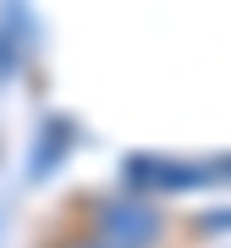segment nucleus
Returning <instances> with one entry per match:
<instances>
[{
  "label": "nucleus",
  "mask_w": 231,
  "mask_h": 248,
  "mask_svg": "<svg viewBox=\"0 0 231 248\" xmlns=\"http://www.w3.org/2000/svg\"><path fill=\"white\" fill-rule=\"evenodd\" d=\"M83 232L105 248H160L171 221L149 199H94V215H88Z\"/></svg>",
  "instance_id": "obj_1"
},
{
  "label": "nucleus",
  "mask_w": 231,
  "mask_h": 248,
  "mask_svg": "<svg viewBox=\"0 0 231 248\" xmlns=\"http://www.w3.org/2000/svg\"><path fill=\"white\" fill-rule=\"evenodd\" d=\"M66 248H105V243H94V237H88V232H77V237H72Z\"/></svg>",
  "instance_id": "obj_2"
}]
</instances>
